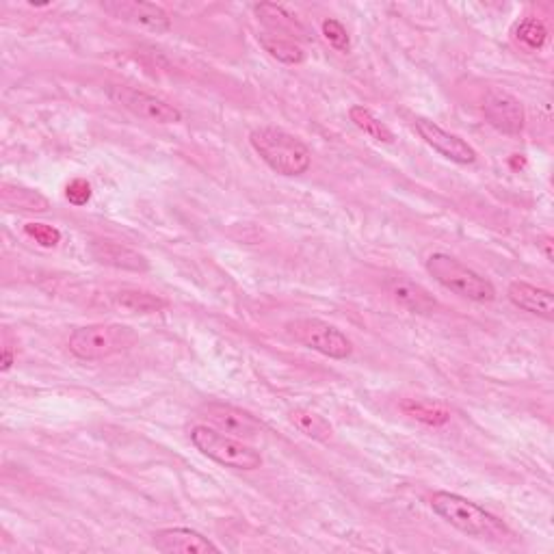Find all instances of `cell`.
<instances>
[{"instance_id":"cell-1","label":"cell","mask_w":554,"mask_h":554,"mask_svg":"<svg viewBox=\"0 0 554 554\" xmlns=\"http://www.w3.org/2000/svg\"><path fill=\"white\" fill-rule=\"evenodd\" d=\"M249 143L262 161L280 176H301L312 165V152L308 145L282 128H258L249 135Z\"/></svg>"},{"instance_id":"cell-2","label":"cell","mask_w":554,"mask_h":554,"mask_svg":"<svg viewBox=\"0 0 554 554\" xmlns=\"http://www.w3.org/2000/svg\"><path fill=\"white\" fill-rule=\"evenodd\" d=\"M431 507L442 520L466 535L483 539H500L507 535V526L496 516L459 494L435 492L431 496Z\"/></svg>"},{"instance_id":"cell-3","label":"cell","mask_w":554,"mask_h":554,"mask_svg":"<svg viewBox=\"0 0 554 554\" xmlns=\"http://www.w3.org/2000/svg\"><path fill=\"white\" fill-rule=\"evenodd\" d=\"M137 342V334L126 325L117 323H96L74 329L68 347L78 360L98 362L111 358L122 351H128Z\"/></svg>"},{"instance_id":"cell-4","label":"cell","mask_w":554,"mask_h":554,"mask_svg":"<svg viewBox=\"0 0 554 554\" xmlns=\"http://www.w3.org/2000/svg\"><path fill=\"white\" fill-rule=\"evenodd\" d=\"M425 267L435 282L442 284L444 288H448L451 293L459 297L477 301V303H487L496 299L494 284L453 256L433 254L427 258Z\"/></svg>"},{"instance_id":"cell-5","label":"cell","mask_w":554,"mask_h":554,"mask_svg":"<svg viewBox=\"0 0 554 554\" xmlns=\"http://www.w3.org/2000/svg\"><path fill=\"white\" fill-rule=\"evenodd\" d=\"M189 435L197 451L221 466L245 472L258 470L262 466V455L254 451L252 446L232 438V435L215 431L206 425H195Z\"/></svg>"},{"instance_id":"cell-6","label":"cell","mask_w":554,"mask_h":554,"mask_svg":"<svg viewBox=\"0 0 554 554\" xmlns=\"http://www.w3.org/2000/svg\"><path fill=\"white\" fill-rule=\"evenodd\" d=\"M286 332L297 342H301L303 347L319 351L332 360H347L353 351V345L347 338V334H342L338 327L329 325L321 319L290 321L286 325Z\"/></svg>"},{"instance_id":"cell-7","label":"cell","mask_w":554,"mask_h":554,"mask_svg":"<svg viewBox=\"0 0 554 554\" xmlns=\"http://www.w3.org/2000/svg\"><path fill=\"white\" fill-rule=\"evenodd\" d=\"M109 98L130 111L133 115L141 117L145 122H154V124H178L182 122V113L161 98H156L152 94H145V91L133 89V87H109Z\"/></svg>"},{"instance_id":"cell-8","label":"cell","mask_w":554,"mask_h":554,"mask_svg":"<svg viewBox=\"0 0 554 554\" xmlns=\"http://www.w3.org/2000/svg\"><path fill=\"white\" fill-rule=\"evenodd\" d=\"M111 18L130 22L141 29H148L156 35L169 33L171 20L167 11L156 3H143V0H104L100 5Z\"/></svg>"},{"instance_id":"cell-9","label":"cell","mask_w":554,"mask_h":554,"mask_svg":"<svg viewBox=\"0 0 554 554\" xmlns=\"http://www.w3.org/2000/svg\"><path fill=\"white\" fill-rule=\"evenodd\" d=\"M485 120L505 135L516 137L524 130L526 113L522 102L503 89H490L483 100Z\"/></svg>"},{"instance_id":"cell-10","label":"cell","mask_w":554,"mask_h":554,"mask_svg":"<svg viewBox=\"0 0 554 554\" xmlns=\"http://www.w3.org/2000/svg\"><path fill=\"white\" fill-rule=\"evenodd\" d=\"M414 126L418 130L420 139L427 145H431L435 152L448 158V161H453L457 165H472L474 161H477V150H474L468 141H464L453 133H448V130H444L435 122L416 120Z\"/></svg>"},{"instance_id":"cell-11","label":"cell","mask_w":554,"mask_h":554,"mask_svg":"<svg viewBox=\"0 0 554 554\" xmlns=\"http://www.w3.org/2000/svg\"><path fill=\"white\" fill-rule=\"evenodd\" d=\"M152 546L163 554H206V552H219V546L210 542L208 537L197 533L193 529H163L156 531L152 537Z\"/></svg>"},{"instance_id":"cell-12","label":"cell","mask_w":554,"mask_h":554,"mask_svg":"<svg viewBox=\"0 0 554 554\" xmlns=\"http://www.w3.org/2000/svg\"><path fill=\"white\" fill-rule=\"evenodd\" d=\"M206 418L226 435L232 438H245L252 440L260 431V422L239 407H232L226 403H210L206 405Z\"/></svg>"},{"instance_id":"cell-13","label":"cell","mask_w":554,"mask_h":554,"mask_svg":"<svg viewBox=\"0 0 554 554\" xmlns=\"http://www.w3.org/2000/svg\"><path fill=\"white\" fill-rule=\"evenodd\" d=\"M89 254L94 256L96 262L104 267H113V269H122V271H135V273H145L150 271V260L143 254L135 252L126 245L120 243H111V241H94L89 245Z\"/></svg>"},{"instance_id":"cell-14","label":"cell","mask_w":554,"mask_h":554,"mask_svg":"<svg viewBox=\"0 0 554 554\" xmlns=\"http://www.w3.org/2000/svg\"><path fill=\"white\" fill-rule=\"evenodd\" d=\"M507 297L513 306L531 312L535 316H542L546 321L554 319V295L548 288H539L529 282H511L507 288Z\"/></svg>"},{"instance_id":"cell-15","label":"cell","mask_w":554,"mask_h":554,"mask_svg":"<svg viewBox=\"0 0 554 554\" xmlns=\"http://www.w3.org/2000/svg\"><path fill=\"white\" fill-rule=\"evenodd\" d=\"M388 293L401 308L412 314H431L438 308V301H435L427 288L410 280H403V277H394V280L388 282Z\"/></svg>"},{"instance_id":"cell-16","label":"cell","mask_w":554,"mask_h":554,"mask_svg":"<svg viewBox=\"0 0 554 554\" xmlns=\"http://www.w3.org/2000/svg\"><path fill=\"white\" fill-rule=\"evenodd\" d=\"M256 16L260 18V22L269 26L271 31L286 35V39L293 42L295 37H308V29L303 26L293 11H288L284 5L277 3H260L256 5Z\"/></svg>"},{"instance_id":"cell-17","label":"cell","mask_w":554,"mask_h":554,"mask_svg":"<svg viewBox=\"0 0 554 554\" xmlns=\"http://www.w3.org/2000/svg\"><path fill=\"white\" fill-rule=\"evenodd\" d=\"M0 200H3L5 208L24 210V213H46V210L50 208V202L42 193L35 189L18 187V184H3Z\"/></svg>"},{"instance_id":"cell-18","label":"cell","mask_w":554,"mask_h":554,"mask_svg":"<svg viewBox=\"0 0 554 554\" xmlns=\"http://www.w3.org/2000/svg\"><path fill=\"white\" fill-rule=\"evenodd\" d=\"M113 303L120 310L130 314H156V312H163L169 306L163 297L145 293V290H135V288H124L120 293H115Z\"/></svg>"},{"instance_id":"cell-19","label":"cell","mask_w":554,"mask_h":554,"mask_svg":"<svg viewBox=\"0 0 554 554\" xmlns=\"http://www.w3.org/2000/svg\"><path fill=\"white\" fill-rule=\"evenodd\" d=\"M399 407L405 416H410V418L422 422V425H429V427H442L448 420H451V412H448L446 407L440 403L407 399Z\"/></svg>"},{"instance_id":"cell-20","label":"cell","mask_w":554,"mask_h":554,"mask_svg":"<svg viewBox=\"0 0 554 554\" xmlns=\"http://www.w3.org/2000/svg\"><path fill=\"white\" fill-rule=\"evenodd\" d=\"M290 422H293L303 435H308V438L316 442H329L334 435V427L329 425L323 416L310 410H293L290 412Z\"/></svg>"},{"instance_id":"cell-21","label":"cell","mask_w":554,"mask_h":554,"mask_svg":"<svg viewBox=\"0 0 554 554\" xmlns=\"http://www.w3.org/2000/svg\"><path fill=\"white\" fill-rule=\"evenodd\" d=\"M258 42L262 48H265V52H269L273 59L282 61V63L299 65V63H303V59H306V52H303V48L295 42H290V39H286V37L260 35Z\"/></svg>"},{"instance_id":"cell-22","label":"cell","mask_w":554,"mask_h":554,"mask_svg":"<svg viewBox=\"0 0 554 554\" xmlns=\"http://www.w3.org/2000/svg\"><path fill=\"white\" fill-rule=\"evenodd\" d=\"M349 117H351V122L371 139H375L379 143H394L392 130L384 122L377 120L371 109L362 107V104H355V107H351V111H349Z\"/></svg>"},{"instance_id":"cell-23","label":"cell","mask_w":554,"mask_h":554,"mask_svg":"<svg viewBox=\"0 0 554 554\" xmlns=\"http://www.w3.org/2000/svg\"><path fill=\"white\" fill-rule=\"evenodd\" d=\"M516 39L524 48L542 50L548 39L546 24L537 18H526L516 26Z\"/></svg>"},{"instance_id":"cell-24","label":"cell","mask_w":554,"mask_h":554,"mask_svg":"<svg viewBox=\"0 0 554 554\" xmlns=\"http://www.w3.org/2000/svg\"><path fill=\"white\" fill-rule=\"evenodd\" d=\"M321 31H323V37L329 42V46H334L336 50L347 52L351 48L349 33H347L345 26H342V22H338L334 18H327L321 24Z\"/></svg>"},{"instance_id":"cell-25","label":"cell","mask_w":554,"mask_h":554,"mask_svg":"<svg viewBox=\"0 0 554 554\" xmlns=\"http://www.w3.org/2000/svg\"><path fill=\"white\" fill-rule=\"evenodd\" d=\"M24 234L46 249L57 247L61 243V232L57 228L46 226V223H26Z\"/></svg>"},{"instance_id":"cell-26","label":"cell","mask_w":554,"mask_h":554,"mask_svg":"<svg viewBox=\"0 0 554 554\" xmlns=\"http://www.w3.org/2000/svg\"><path fill=\"white\" fill-rule=\"evenodd\" d=\"M65 197L74 206H85L91 200V184L85 178H74L65 189Z\"/></svg>"},{"instance_id":"cell-27","label":"cell","mask_w":554,"mask_h":554,"mask_svg":"<svg viewBox=\"0 0 554 554\" xmlns=\"http://www.w3.org/2000/svg\"><path fill=\"white\" fill-rule=\"evenodd\" d=\"M539 245V249H542V252H544V256H546V260L548 262H552V239H550V236H546V239H542V241H539L537 243Z\"/></svg>"},{"instance_id":"cell-28","label":"cell","mask_w":554,"mask_h":554,"mask_svg":"<svg viewBox=\"0 0 554 554\" xmlns=\"http://www.w3.org/2000/svg\"><path fill=\"white\" fill-rule=\"evenodd\" d=\"M11 366H13V351L9 347H5L3 349V366H0V368H3V373H7Z\"/></svg>"}]
</instances>
